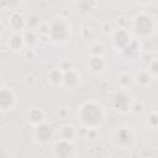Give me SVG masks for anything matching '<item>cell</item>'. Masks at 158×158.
Returning <instances> with one entry per match:
<instances>
[{"instance_id":"cell-14","label":"cell","mask_w":158,"mask_h":158,"mask_svg":"<svg viewBox=\"0 0 158 158\" xmlns=\"http://www.w3.org/2000/svg\"><path fill=\"white\" fill-rule=\"evenodd\" d=\"M153 81H154V77L151 75L147 72V69L139 70L133 75V84H136L141 88H148L153 84Z\"/></svg>"},{"instance_id":"cell-19","label":"cell","mask_w":158,"mask_h":158,"mask_svg":"<svg viewBox=\"0 0 158 158\" xmlns=\"http://www.w3.org/2000/svg\"><path fill=\"white\" fill-rule=\"evenodd\" d=\"M22 36H23L25 46H26L27 48H33V47L37 46L38 42H40V35H38L35 30L26 28V30L22 32Z\"/></svg>"},{"instance_id":"cell-2","label":"cell","mask_w":158,"mask_h":158,"mask_svg":"<svg viewBox=\"0 0 158 158\" xmlns=\"http://www.w3.org/2000/svg\"><path fill=\"white\" fill-rule=\"evenodd\" d=\"M72 36V26L68 19L63 16H54L47 23V37L48 40L57 44H65Z\"/></svg>"},{"instance_id":"cell-27","label":"cell","mask_w":158,"mask_h":158,"mask_svg":"<svg viewBox=\"0 0 158 158\" xmlns=\"http://www.w3.org/2000/svg\"><path fill=\"white\" fill-rule=\"evenodd\" d=\"M4 30H5V27H4V23L0 21V36L4 33Z\"/></svg>"},{"instance_id":"cell-9","label":"cell","mask_w":158,"mask_h":158,"mask_svg":"<svg viewBox=\"0 0 158 158\" xmlns=\"http://www.w3.org/2000/svg\"><path fill=\"white\" fill-rule=\"evenodd\" d=\"M54 135H56L54 128L52 127V125L47 123L46 121L43 123H41V125H38V126L35 127V138L40 143H43L44 144V143L51 142L53 139Z\"/></svg>"},{"instance_id":"cell-1","label":"cell","mask_w":158,"mask_h":158,"mask_svg":"<svg viewBox=\"0 0 158 158\" xmlns=\"http://www.w3.org/2000/svg\"><path fill=\"white\" fill-rule=\"evenodd\" d=\"M77 121L85 130H96L105 121V109L98 101H84L77 109Z\"/></svg>"},{"instance_id":"cell-28","label":"cell","mask_w":158,"mask_h":158,"mask_svg":"<svg viewBox=\"0 0 158 158\" xmlns=\"http://www.w3.org/2000/svg\"><path fill=\"white\" fill-rule=\"evenodd\" d=\"M68 158H77V157H75V154H73V156H70V157H68Z\"/></svg>"},{"instance_id":"cell-16","label":"cell","mask_w":158,"mask_h":158,"mask_svg":"<svg viewBox=\"0 0 158 158\" xmlns=\"http://www.w3.org/2000/svg\"><path fill=\"white\" fill-rule=\"evenodd\" d=\"M7 46L11 51L14 52H20L22 49H25V41H23V36L22 33H14L9 37V41H7Z\"/></svg>"},{"instance_id":"cell-8","label":"cell","mask_w":158,"mask_h":158,"mask_svg":"<svg viewBox=\"0 0 158 158\" xmlns=\"http://www.w3.org/2000/svg\"><path fill=\"white\" fill-rule=\"evenodd\" d=\"M7 23L14 33H22L27 28V21L22 12L15 10L7 17Z\"/></svg>"},{"instance_id":"cell-21","label":"cell","mask_w":158,"mask_h":158,"mask_svg":"<svg viewBox=\"0 0 158 158\" xmlns=\"http://www.w3.org/2000/svg\"><path fill=\"white\" fill-rule=\"evenodd\" d=\"M104 52H105V47L101 42L99 41H95L94 43L90 44V53L91 56H104Z\"/></svg>"},{"instance_id":"cell-24","label":"cell","mask_w":158,"mask_h":158,"mask_svg":"<svg viewBox=\"0 0 158 158\" xmlns=\"http://www.w3.org/2000/svg\"><path fill=\"white\" fill-rule=\"evenodd\" d=\"M157 68H158V63H157V59L156 58H153L149 63H148V68H147V72L151 74V75H153L154 78H156V75H157Z\"/></svg>"},{"instance_id":"cell-25","label":"cell","mask_w":158,"mask_h":158,"mask_svg":"<svg viewBox=\"0 0 158 158\" xmlns=\"http://www.w3.org/2000/svg\"><path fill=\"white\" fill-rule=\"evenodd\" d=\"M101 31L104 33H106V35H111L114 32V27H112V25L109 21H106V22H102L101 23Z\"/></svg>"},{"instance_id":"cell-20","label":"cell","mask_w":158,"mask_h":158,"mask_svg":"<svg viewBox=\"0 0 158 158\" xmlns=\"http://www.w3.org/2000/svg\"><path fill=\"white\" fill-rule=\"evenodd\" d=\"M117 84H118V89H123V90H128L132 85H133V75L125 72L121 73L117 77Z\"/></svg>"},{"instance_id":"cell-6","label":"cell","mask_w":158,"mask_h":158,"mask_svg":"<svg viewBox=\"0 0 158 158\" xmlns=\"http://www.w3.org/2000/svg\"><path fill=\"white\" fill-rule=\"evenodd\" d=\"M132 40L133 38H132L131 33L125 27H118L117 30H114V32L111 33V43H112V47L116 51H120V52L123 51L130 44V42Z\"/></svg>"},{"instance_id":"cell-7","label":"cell","mask_w":158,"mask_h":158,"mask_svg":"<svg viewBox=\"0 0 158 158\" xmlns=\"http://www.w3.org/2000/svg\"><path fill=\"white\" fill-rule=\"evenodd\" d=\"M17 102V96L11 88L2 86L0 88V111L7 112L11 111Z\"/></svg>"},{"instance_id":"cell-26","label":"cell","mask_w":158,"mask_h":158,"mask_svg":"<svg viewBox=\"0 0 158 158\" xmlns=\"http://www.w3.org/2000/svg\"><path fill=\"white\" fill-rule=\"evenodd\" d=\"M23 54H25V57H26L27 59H35V57H36V52H35L33 48H27V49H25Z\"/></svg>"},{"instance_id":"cell-22","label":"cell","mask_w":158,"mask_h":158,"mask_svg":"<svg viewBox=\"0 0 158 158\" xmlns=\"http://www.w3.org/2000/svg\"><path fill=\"white\" fill-rule=\"evenodd\" d=\"M146 122H147V126L152 130H156L157 126H158V115L156 111H151L146 118Z\"/></svg>"},{"instance_id":"cell-4","label":"cell","mask_w":158,"mask_h":158,"mask_svg":"<svg viewBox=\"0 0 158 158\" xmlns=\"http://www.w3.org/2000/svg\"><path fill=\"white\" fill-rule=\"evenodd\" d=\"M136 132L130 126H118L112 131L111 142L122 151H130L136 144Z\"/></svg>"},{"instance_id":"cell-15","label":"cell","mask_w":158,"mask_h":158,"mask_svg":"<svg viewBox=\"0 0 158 158\" xmlns=\"http://www.w3.org/2000/svg\"><path fill=\"white\" fill-rule=\"evenodd\" d=\"M57 133H58L59 139L73 142V139L77 137V128L70 123H64L58 128Z\"/></svg>"},{"instance_id":"cell-5","label":"cell","mask_w":158,"mask_h":158,"mask_svg":"<svg viewBox=\"0 0 158 158\" xmlns=\"http://www.w3.org/2000/svg\"><path fill=\"white\" fill-rule=\"evenodd\" d=\"M133 101H135V99H133L132 94L128 90H123V89L116 90L112 96V106L116 111H118L121 114L131 112Z\"/></svg>"},{"instance_id":"cell-13","label":"cell","mask_w":158,"mask_h":158,"mask_svg":"<svg viewBox=\"0 0 158 158\" xmlns=\"http://www.w3.org/2000/svg\"><path fill=\"white\" fill-rule=\"evenodd\" d=\"M26 121L32 127H36V126L43 123L46 121L44 111L42 109H40V107H31L26 112Z\"/></svg>"},{"instance_id":"cell-17","label":"cell","mask_w":158,"mask_h":158,"mask_svg":"<svg viewBox=\"0 0 158 158\" xmlns=\"http://www.w3.org/2000/svg\"><path fill=\"white\" fill-rule=\"evenodd\" d=\"M139 51H141V46H139V42L137 40H132L130 42V44L123 49L121 51L122 56L127 59H133V58H137L139 56Z\"/></svg>"},{"instance_id":"cell-11","label":"cell","mask_w":158,"mask_h":158,"mask_svg":"<svg viewBox=\"0 0 158 158\" xmlns=\"http://www.w3.org/2000/svg\"><path fill=\"white\" fill-rule=\"evenodd\" d=\"M88 69L94 74H102L107 69V60L104 56H90L88 59Z\"/></svg>"},{"instance_id":"cell-10","label":"cell","mask_w":158,"mask_h":158,"mask_svg":"<svg viewBox=\"0 0 158 158\" xmlns=\"http://www.w3.org/2000/svg\"><path fill=\"white\" fill-rule=\"evenodd\" d=\"M75 154L74 144L69 141L58 139L53 147V156L54 158H68L70 156Z\"/></svg>"},{"instance_id":"cell-23","label":"cell","mask_w":158,"mask_h":158,"mask_svg":"<svg viewBox=\"0 0 158 158\" xmlns=\"http://www.w3.org/2000/svg\"><path fill=\"white\" fill-rule=\"evenodd\" d=\"M77 7H78V11L79 12H90V10H93V7L96 5L95 2H89V1H81V2H77L75 4Z\"/></svg>"},{"instance_id":"cell-12","label":"cell","mask_w":158,"mask_h":158,"mask_svg":"<svg viewBox=\"0 0 158 158\" xmlns=\"http://www.w3.org/2000/svg\"><path fill=\"white\" fill-rule=\"evenodd\" d=\"M79 84H80V73L73 67L65 69L63 74L62 86L67 89H75Z\"/></svg>"},{"instance_id":"cell-3","label":"cell","mask_w":158,"mask_h":158,"mask_svg":"<svg viewBox=\"0 0 158 158\" xmlns=\"http://www.w3.org/2000/svg\"><path fill=\"white\" fill-rule=\"evenodd\" d=\"M157 21L156 17L146 11L136 14L132 19V32L138 38H149L156 33Z\"/></svg>"},{"instance_id":"cell-18","label":"cell","mask_w":158,"mask_h":158,"mask_svg":"<svg viewBox=\"0 0 158 158\" xmlns=\"http://www.w3.org/2000/svg\"><path fill=\"white\" fill-rule=\"evenodd\" d=\"M63 74H64V70L62 68H53L48 72V75H47V79H48V83L52 85V86H62V83H63Z\"/></svg>"}]
</instances>
